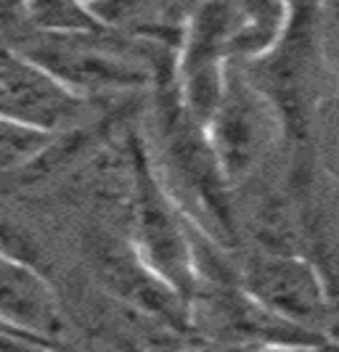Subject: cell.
I'll return each mask as SVG.
<instances>
[{"instance_id":"obj_7","label":"cell","mask_w":339,"mask_h":352,"mask_svg":"<svg viewBox=\"0 0 339 352\" xmlns=\"http://www.w3.org/2000/svg\"><path fill=\"white\" fill-rule=\"evenodd\" d=\"M98 254V273L114 294H120L149 316L162 318L170 326L186 329L191 323V302L183 300L170 283H164L151 267H146L130 244H109Z\"/></svg>"},{"instance_id":"obj_8","label":"cell","mask_w":339,"mask_h":352,"mask_svg":"<svg viewBox=\"0 0 339 352\" xmlns=\"http://www.w3.org/2000/svg\"><path fill=\"white\" fill-rule=\"evenodd\" d=\"M24 21L43 35H96L109 32L88 0H24Z\"/></svg>"},{"instance_id":"obj_1","label":"cell","mask_w":339,"mask_h":352,"mask_svg":"<svg viewBox=\"0 0 339 352\" xmlns=\"http://www.w3.org/2000/svg\"><path fill=\"white\" fill-rule=\"evenodd\" d=\"M135 210L130 247L164 283H170L183 300L199 294V249L194 241V217L178 204L175 194L164 186L154 162L143 146H135Z\"/></svg>"},{"instance_id":"obj_5","label":"cell","mask_w":339,"mask_h":352,"mask_svg":"<svg viewBox=\"0 0 339 352\" xmlns=\"http://www.w3.org/2000/svg\"><path fill=\"white\" fill-rule=\"evenodd\" d=\"M83 98L64 88L17 45H0V117L58 133L80 114Z\"/></svg>"},{"instance_id":"obj_3","label":"cell","mask_w":339,"mask_h":352,"mask_svg":"<svg viewBox=\"0 0 339 352\" xmlns=\"http://www.w3.org/2000/svg\"><path fill=\"white\" fill-rule=\"evenodd\" d=\"M241 292L263 313L310 334H331L334 307L316 265L289 252H260L244 265Z\"/></svg>"},{"instance_id":"obj_2","label":"cell","mask_w":339,"mask_h":352,"mask_svg":"<svg viewBox=\"0 0 339 352\" xmlns=\"http://www.w3.org/2000/svg\"><path fill=\"white\" fill-rule=\"evenodd\" d=\"M201 127L223 180L236 186L268 157L281 133V111L268 90L257 85L239 61H231L217 101Z\"/></svg>"},{"instance_id":"obj_4","label":"cell","mask_w":339,"mask_h":352,"mask_svg":"<svg viewBox=\"0 0 339 352\" xmlns=\"http://www.w3.org/2000/svg\"><path fill=\"white\" fill-rule=\"evenodd\" d=\"M109 32L96 35H35L24 37L19 48L35 58L43 69L69 88L74 96L85 98L90 93L138 88L149 82V69L133 53L109 45Z\"/></svg>"},{"instance_id":"obj_6","label":"cell","mask_w":339,"mask_h":352,"mask_svg":"<svg viewBox=\"0 0 339 352\" xmlns=\"http://www.w3.org/2000/svg\"><path fill=\"white\" fill-rule=\"evenodd\" d=\"M0 326L54 347L64 318L51 283L0 247Z\"/></svg>"},{"instance_id":"obj_9","label":"cell","mask_w":339,"mask_h":352,"mask_svg":"<svg viewBox=\"0 0 339 352\" xmlns=\"http://www.w3.org/2000/svg\"><path fill=\"white\" fill-rule=\"evenodd\" d=\"M56 133L37 130L30 124H19L0 117V170L21 167L54 141Z\"/></svg>"}]
</instances>
